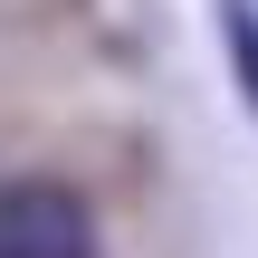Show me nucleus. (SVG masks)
Listing matches in <instances>:
<instances>
[{"label":"nucleus","mask_w":258,"mask_h":258,"mask_svg":"<svg viewBox=\"0 0 258 258\" xmlns=\"http://www.w3.org/2000/svg\"><path fill=\"white\" fill-rule=\"evenodd\" d=\"M220 48H230V77H239V105L258 115V0H220Z\"/></svg>","instance_id":"f03ea898"},{"label":"nucleus","mask_w":258,"mask_h":258,"mask_svg":"<svg viewBox=\"0 0 258 258\" xmlns=\"http://www.w3.org/2000/svg\"><path fill=\"white\" fill-rule=\"evenodd\" d=\"M0 258H96V211L67 182H0Z\"/></svg>","instance_id":"f257e3e1"}]
</instances>
